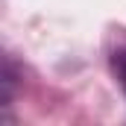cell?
<instances>
[{"instance_id": "cell-1", "label": "cell", "mask_w": 126, "mask_h": 126, "mask_svg": "<svg viewBox=\"0 0 126 126\" xmlns=\"http://www.w3.org/2000/svg\"><path fill=\"white\" fill-rule=\"evenodd\" d=\"M111 73L117 76V82H120V88H123V94H126V47H120V50L111 53Z\"/></svg>"}]
</instances>
